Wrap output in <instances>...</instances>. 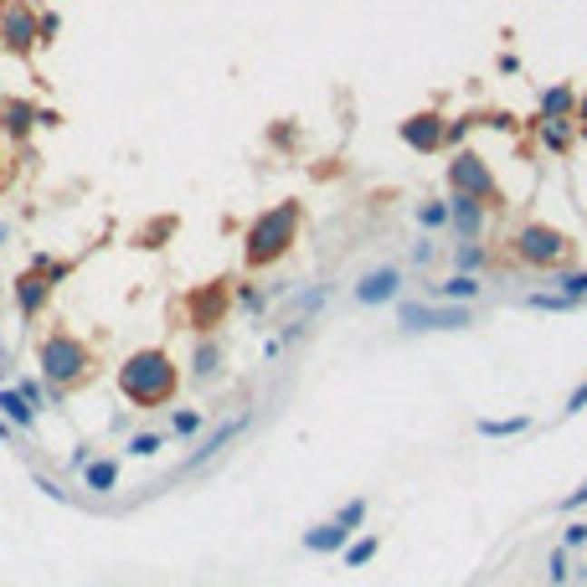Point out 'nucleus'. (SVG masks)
Masks as SVG:
<instances>
[{"instance_id":"f257e3e1","label":"nucleus","mask_w":587,"mask_h":587,"mask_svg":"<svg viewBox=\"0 0 587 587\" xmlns=\"http://www.w3.org/2000/svg\"><path fill=\"white\" fill-rule=\"evenodd\" d=\"M175 381H181V371H175V361L165 350H134V356L119 366V392H124L134 407H160V402H171Z\"/></svg>"},{"instance_id":"f03ea898","label":"nucleus","mask_w":587,"mask_h":587,"mask_svg":"<svg viewBox=\"0 0 587 587\" xmlns=\"http://www.w3.org/2000/svg\"><path fill=\"white\" fill-rule=\"evenodd\" d=\"M299 222H304V211L299 201H279V207H269L263 217H253V227H248V263L253 269H269V263H279V258L294 248V238H299Z\"/></svg>"},{"instance_id":"7ed1b4c3","label":"nucleus","mask_w":587,"mask_h":587,"mask_svg":"<svg viewBox=\"0 0 587 587\" xmlns=\"http://www.w3.org/2000/svg\"><path fill=\"white\" fill-rule=\"evenodd\" d=\"M42 377H47L52 392L78 386V381L93 377V350L83 346L73 330H52L47 340H42Z\"/></svg>"},{"instance_id":"20e7f679","label":"nucleus","mask_w":587,"mask_h":587,"mask_svg":"<svg viewBox=\"0 0 587 587\" xmlns=\"http://www.w3.org/2000/svg\"><path fill=\"white\" fill-rule=\"evenodd\" d=\"M515 258H521L525 269H562L572 258V242H567V232L562 227H552V222H525L521 232H515Z\"/></svg>"},{"instance_id":"39448f33","label":"nucleus","mask_w":587,"mask_h":587,"mask_svg":"<svg viewBox=\"0 0 587 587\" xmlns=\"http://www.w3.org/2000/svg\"><path fill=\"white\" fill-rule=\"evenodd\" d=\"M397 325L407 335H423V330H469L474 325V309L469 304H438V299H402L397 304Z\"/></svg>"},{"instance_id":"423d86ee","label":"nucleus","mask_w":587,"mask_h":587,"mask_svg":"<svg viewBox=\"0 0 587 587\" xmlns=\"http://www.w3.org/2000/svg\"><path fill=\"white\" fill-rule=\"evenodd\" d=\"M444 181H448V191H464V196H479V201H500V186H494L490 160L474 155V150H454Z\"/></svg>"},{"instance_id":"0eeeda50","label":"nucleus","mask_w":587,"mask_h":587,"mask_svg":"<svg viewBox=\"0 0 587 587\" xmlns=\"http://www.w3.org/2000/svg\"><path fill=\"white\" fill-rule=\"evenodd\" d=\"M36 5L32 0H5L0 5V52L11 57H36Z\"/></svg>"},{"instance_id":"6e6552de","label":"nucleus","mask_w":587,"mask_h":587,"mask_svg":"<svg viewBox=\"0 0 587 587\" xmlns=\"http://www.w3.org/2000/svg\"><path fill=\"white\" fill-rule=\"evenodd\" d=\"M397 134H402L407 150H417V155H438V150H444V113H433V109L407 113Z\"/></svg>"},{"instance_id":"1a4fd4ad","label":"nucleus","mask_w":587,"mask_h":587,"mask_svg":"<svg viewBox=\"0 0 587 587\" xmlns=\"http://www.w3.org/2000/svg\"><path fill=\"white\" fill-rule=\"evenodd\" d=\"M397 294H402V269H371V273H361V284H356V304H361V309L392 304Z\"/></svg>"},{"instance_id":"9d476101","label":"nucleus","mask_w":587,"mask_h":587,"mask_svg":"<svg viewBox=\"0 0 587 587\" xmlns=\"http://www.w3.org/2000/svg\"><path fill=\"white\" fill-rule=\"evenodd\" d=\"M484 207H490V201L464 196V191H448V211H454L448 232H459V242H474L479 232H484Z\"/></svg>"},{"instance_id":"9b49d317","label":"nucleus","mask_w":587,"mask_h":587,"mask_svg":"<svg viewBox=\"0 0 587 587\" xmlns=\"http://www.w3.org/2000/svg\"><path fill=\"white\" fill-rule=\"evenodd\" d=\"M0 129L11 144H26L36 129V103L32 98H0Z\"/></svg>"},{"instance_id":"f8f14e48","label":"nucleus","mask_w":587,"mask_h":587,"mask_svg":"<svg viewBox=\"0 0 587 587\" xmlns=\"http://www.w3.org/2000/svg\"><path fill=\"white\" fill-rule=\"evenodd\" d=\"M11 299H16V309L26 319H36L42 309H47V299H52V284L42 279L36 269H26V273H16V284H11Z\"/></svg>"},{"instance_id":"ddd939ff","label":"nucleus","mask_w":587,"mask_h":587,"mask_svg":"<svg viewBox=\"0 0 587 587\" xmlns=\"http://www.w3.org/2000/svg\"><path fill=\"white\" fill-rule=\"evenodd\" d=\"M428 299H438V304H474V299H484V284H479V273H448L444 284H428Z\"/></svg>"},{"instance_id":"4468645a","label":"nucleus","mask_w":587,"mask_h":587,"mask_svg":"<svg viewBox=\"0 0 587 587\" xmlns=\"http://www.w3.org/2000/svg\"><path fill=\"white\" fill-rule=\"evenodd\" d=\"M248 423H253V417L242 413V417H232V423H222V428H211L207 438H201V444H196V454H191V459H186V469H196V464H207V459H217V454H222V448L232 444V438H238V433L248 428Z\"/></svg>"},{"instance_id":"2eb2a0df","label":"nucleus","mask_w":587,"mask_h":587,"mask_svg":"<svg viewBox=\"0 0 587 587\" xmlns=\"http://www.w3.org/2000/svg\"><path fill=\"white\" fill-rule=\"evenodd\" d=\"M346 541H350V531L340 521H325V525H309L304 531V552H315V556H330V552H346Z\"/></svg>"},{"instance_id":"dca6fc26","label":"nucleus","mask_w":587,"mask_h":587,"mask_svg":"<svg viewBox=\"0 0 587 587\" xmlns=\"http://www.w3.org/2000/svg\"><path fill=\"white\" fill-rule=\"evenodd\" d=\"M536 113H541V119H572V113H577V88H572V83H552V88H541Z\"/></svg>"},{"instance_id":"f3484780","label":"nucleus","mask_w":587,"mask_h":587,"mask_svg":"<svg viewBox=\"0 0 587 587\" xmlns=\"http://www.w3.org/2000/svg\"><path fill=\"white\" fill-rule=\"evenodd\" d=\"M222 315H227V289H222V284L201 289V294L191 299V319H196V330H211Z\"/></svg>"},{"instance_id":"a211bd4d","label":"nucleus","mask_w":587,"mask_h":587,"mask_svg":"<svg viewBox=\"0 0 587 587\" xmlns=\"http://www.w3.org/2000/svg\"><path fill=\"white\" fill-rule=\"evenodd\" d=\"M521 309H536V315H577L582 299L556 294V289H531V294H521Z\"/></svg>"},{"instance_id":"6ab92c4d","label":"nucleus","mask_w":587,"mask_h":587,"mask_svg":"<svg viewBox=\"0 0 587 587\" xmlns=\"http://www.w3.org/2000/svg\"><path fill=\"white\" fill-rule=\"evenodd\" d=\"M536 134H541V144H546V155H567L572 144H577V129H572V119H541Z\"/></svg>"},{"instance_id":"aec40b11","label":"nucleus","mask_w":587,"mask_h":587,"mask_svg":"<svg viewBox=\"0 0 587 587\" xmlns=\"http://www.w3.org/2000/svg\"><path fill=\"white\" fill-rule=\"evenodd\" d=\"M474 428H479V438H521L536 423H531V413H515V417H479Z\"/></svg>"},{"instance_id":"412c9836","label":"nucleus","mask_w":587,"mask_h":587,"mask_svg":"<svg viewBox=\"0 0 587 587\" xmlns=\"http://www.w3.org/2000/svg\"><path fill=\"white\" fill-rule=\"evenodd\" d=\"M217 366H222V340H196V350H191V377H217Z\"/></svg>"},{"instance_id":"4be33fe9","label":"nucleus","mask_w":587,"mask_h":587,"mask_svg":"<svg viewBox=\"0 0 587 587\" xmlns=\"http://www.w3.org/2000/svg\"><path fill=\"white\" fill-rule=\"evenodd\" d=\"M0 413H5V423H16V428H32L36 423V407L21 397L16 386H0Z\"/></svg>"},{"instance_id":"5701e85b","label":"nucleus","mask_w":587,"mask_h":587,"mask_svg":"<svg viewBox=\"0 0 587 587\" xmlns=\"http://www.w3.org/2000/svg\"><path fill=\"white\" fill-rule=\"evenodd\" d=\"M83 484H88V490H98V494H109L113 484H119V459H88L83 464Z\"/></svg>"},{"instance_id":"b1692460","label":"nucleus","mask_w":587,"mask_h":587,"mask_svg":"<svg viewBox=\"0 0 587 587\" xmlns=\"http://www.w3.org/2000/svg\"><path fill=\"white\" fill-rule=\"evenodd\" d=\"M490 269V248L484 242H459V253H454V273H484Z\"/></svg>"},{"instance_id":"393cba45","label":"nucleus","mask_w":587,"mask_h":587,"mask_svg":"<svg viewBox=\"0 0 587 587\" xmlns=\"http://www.w3.org/2000/svg\"><path fill=\"white\" fill-rule=\"evenodd\" d=\"M16 392H21L26 402H32L36 413H42V407H63V392H52V386H42L36 377H16Z\"/></svg>"},{"instance_id":"a878e982","label":"nucleus","mask_w":587,"mask_h":587,"mask_svg":"<svg viewBox=\"0 0 587 587\" xmlns=\"http://www.w3.org/2000/svg\"><path fill=\"white\" fill-rule=\"evenodd\" d=\"M546 284L556 289V294H572V299L587 304V269H552V279Z\"/></svg>"},{"instance_id":"bb28decb","label":"nucleus","mask_w":587,"mask_h":587,"mask_svg":"<svg viewBox=\"0 0 587 587\" xmlns=\"http://www.w3.org/2000/svg\"><path fill=\"white\" fill-rule=\"evenodd\" d=\"M448 222H454L448 201H417V227L423 232H448Z\"/></svg>"},{"instance_id":"cd10ccee","label":"nucleus","mask_w":587,"mask_h":587,"mask_svg":"<svg viewBox=\"0 0 587 587\" xmlns=\"http://www.w3.org/2000/svg\"><path fill=\"white\" fill-rule=\"evenodd\" d=\"M201 428H207V413H201V407H175V413H171V433H175V438H196Z\"/></svg>"},{"instance_id":"c85d7f7f","label":"nucleus","mask_w":587,"mask_h":587,"mask_svg":"<svg viewBox=\"0 0 587 587\" xmlns=\"http://www.w3.org/2000/svg\"><path fill=\"white\" fill-rule=\"evenodd\" d=\"M377 552H381V536H361V541H346V567L356 572V567H366V562H377Z\"/></svg>"},{"instance_id":"c756f323","label":"nucleus","mask_w":587,"mask_h":587,"mask_svg":"<svg viewBox=\"0 0 587 587\" xmlns=\"http://www.w3.org/2000/svg\"><path fill=\"white\" fill-rule=\"evenodd\" d=\"M546 587H572V552H562V546H552V556H546Z\"/></svg>"},{"instance_id":"7c9ffc66","label":"nucleus","mask_w":587,"mask_h":587,"mask_svg":"<svg viewBox=\"0 0 587 587\" xmlns=\"http://www.w3.org/2000/svg\"><path fill=\"white\" fill-rule=\"evenodd\" d=\"M366 515H371V500H366V494H356V500H346V505L335 510V521L346 525L350 536H356V531L366 525Z\"/></svg>"},{"instance_id":"2f4dec72","label":"nucleus","mask_w":587,"mask_h":587,"mask_svg":"<svg viewBox=\"0 0 587 587\" xmlns=\"http://www.w3.org/2000/svg\"><path fill=\"white\" fill-rule=\"evenodd\" d=\"M57 36H63V16H57L52 5H36V42H42V47H52Z\"/></svg>"},{"instance_id":"473e14b6","label":"nucleus","mask_w":587,"mask_h":587,"mask_svg":"<svg viewBox=\"0 0 587 587\" xmlns=\"http://www.w3.org/2000/svg\"><path fill=\"white\" fill-rule=\"evenodd\" d=\"M479 124V113H464V119H448L444 124V150H464V140H469V129Z\"/></svg>"},{"instance_id":"72a5a7b5","label":"nucleus","mask_w":587,"mask_h":587,"mask_svg":"<svg viewBox=\"0 0 587 587\" xmlns=\"http://www.w3.org/2000/svg\"><path fill=\"white\" fill-rule=\"evenodd\" d=\"M32 269L42 273V279H47L52 289H57V284L67 279V273H73V263H63V258H47V253H36V258H32Z\"/></svg>"},{"instance_id":"f704fd0d","label":"nucleus","mask_w":587,"mask_h":587,"mask_svg":"<svg viewBox=\"0 0 587 587\" xmlns=\"http://www.w3.org/2000/svg\"><path fill=\"white\" fill-rule=\"evenodd\" d=\"M160 448H165V433H134V438H129V454H134V459H155Z\"/></svg>"},{"instance_id":"c9c22d12","label":"nucleus","mask_w":587,"mask_h":587,"mask_svg":"<svg viewBox=\"0 0 587 587\" xmlns=\"http://www.w3.org/2000/svg\"><path fill=\"white\" fill-rule=\"evenodd\" d=\"M556 546H562V552H587V521H572L567 515V531H562Z\"/></svg>"},{"instance_id":"e433bc0d","label":"nucleus","mask_w":587,"mask_h":587,"mask_svg":"<svg viewBox=\"0 0 587 587\" xmlns=\"http://www.w3.org/2000/svg\"><path fill=\"white\" fill-rule=\"evenodd\" d=\"M556 515H577V510H587V484H577V490H567L562 500H556Z\"/></svg>"},{"instance_id":"4c0bfd02","label":"nucleus","mask_w":587,"mask_h":587,"mask_svg":"<svg viewBox=\"0 0 587 587\" xmlns=\"http://www.w3.org/2000/svg\"><path fill=\"white\" fill-rule=\"evenodd\" d=\"M582 407H587V377H582V381H577V386L567 392V407H562V417H577Z\"/></svg>"},{"instance_id":"58836bf2","label":"nucleus","mask_w":587,"mask_h":587,"mask_svg":"<svg viewBox=\"0 0 587 587\" xmlns=\"http://www.w3.org/2000/svg\"><path fill=\"white\" fill-rule=\"evenodd\" d=\"M238 304L248 309V315H258V309H263V294H258L253 284H238Z\"/></svg>"},{"instance_id":"ea45409f","label":"nucleus","mask_w":587,"mask_h":587,"mask_svg":"<svg viewBox=\"0 0 587 587\" xmlns=\"http://www.w3.org/2000/svg\"><path fill=\"white\" fill-rule=\"evenodd\" d=\"M433 253H438V242H433V232H428V238H423V242L413 248V263L423 269V263H433Z\"/></svg>"},{"instance_id":"a19ab883","label":"nucleus","mask_w":587,"mask_h":587,"mask_svg":"<svg viewBox=\"0 0 587 587\" xmlns=\"http://www.w3.org/2000/svg\"><path fill=\"white\" fill-rule=\"evenodd\" d=\"M63 124V113L57 109H36V129H57Z\"/></svg>"},{"instance_id":"79ce46f5","label":"nucleus","mask_w":587,"mask_h":587,"mask_svg":"<svg viewBox=\"0 0 587 587\" xmlns=\"http://www.w3.org/2000/svg\"><path fill=\"white\" fill-rule=\"evenodd\" d=\"M500 73H505V78H515V73H521V57H515V52H505V57H500Z\"/></svg>"},{"instance_id":"37998d69","label":"nucleus","mask_w":587,"mask_h":587,"mask_svg":"<svg viewBox=\"0 0 587 587\" xmlns=\"http://www.w3.org/2000/svg\"><path fill=\"white\" fill-rule=\"evenodd\" d=\"M572 582H587V556H582V572H572Z\"/></svg>"},{"instance_id":"c03bdc74","label":"nucleus","mask_w":587,"mask_h":587,"mask_svg":"<svg viewBox=\"0 0 587 587\" xmlns=\"http://www.w3.org/2000/svg\"><path fill=\"white\" fill-rule=\"evenodd\" d=\"M5 181H11V171H5V160H0V191H5Z\"/></svg>"},{"instance_id":"a18cd8bd","label":"nucleus","mask_w":587,"mask_h":587,"mask_svg":"<svg viewBox=\"0 0 587 587\" xmlns=\"http://www.w3.org/2000/svg\"><path fill=\"white\" fill-rule=\"evenodd\" d=\"M5 238H11V227H5V222H0V242H5Z\"/></svg>"},{"instance_id":"49530a36","label":"nucleus","mask_w":587,"mask_h":587,"mask_svg":"<svg viewBox=\"0 0 587 587\" xmlns=\"http://www.w3.org/2000/svg\"><path fill=\"white\" fill-rule=\"evenodd\" d=\"M582 140H587V124H582Z\"/></svg>"},{"instance_id":"de8ad7c7","label":"nucleus","mask_w":587,"mask_h":587,"mask_svg":"<svg viewBox=\"0 0 587 587\" xmlns=\"http://www.w3.org/2000/svg\"><path fill=\"white\" fill-rule=\"evenodd\" d=\"M0 5H5V0H0Z\"/></svg>"}]
</instances>
